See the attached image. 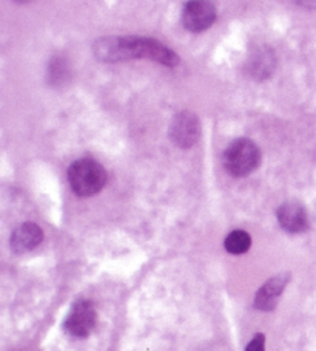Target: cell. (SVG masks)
<instances>
[{
	"instance_id": "obj_1",
	"label": "cell",
	"mask_w": 316,
	"mask_h": 351,
	"mask_svg": "<svg viewBox=\"0 0 316 351\" xmlns=\"http://www.w3.org/2000/svg\"><path fill=\"white\" fill-rule=\"evenodd\" d=\"M96 56L103 62H120L129 59H150L157 64L176 66L179 56L162 42L151 38H107L97 42Z\"/></svg>"
},
{
	"instance_id": "obj_2",
	"label": "cell",
	"mask_w": 316,
	"mask_h": 351,
	"mask_svg": "<svg viewBox=\"0 0 316 351\" xmlns=\"http://www.w3.org/2000/svg\"><path fill=\"white\" fill-rule=\"evenodd\" d=\"M68 181L77 197H91L99 193L107 184V172L97 161L82 158L70 166Z\"/></svg>"
},
{
	"instance_id": "obj_3",
	"label": "cell",
	"mask_w": 316,
	"mask_h": 351,
	"mask_svg": "<svg viewBox=\"0 0 316 351\" xmlns=\"http://www.w3.org/2000/svg\"><path fill=\"white\" fill-rule=\"evenodd\" d=\"M261 162V152L252 139H236L224 152V167L236 178L250 175L258 169Z\"/></svg>"
},
{
	"instance_id": "obj_4",
	"label": "cell",
	"mask_w": 316,
	"mask_h": 351,
	"mask_svg": "<svg viewBox=\"0 0 316 351\" xmlns=\"http://www.w3.org/2000/svg\"><path fill=\"white\" fill-rule=\"evenodd\" d=\"M216 19V8L210 0H190L182 11V23L192 33L209 29Z\"/></svg>"
},
{
	"instance_id": "obj_5",
	"label": "cell",
	"mask_w": 316,
	"mask_h": 351,
	"mask_svg": "<svg viewBox=\"0 0 316 351\" xmlns=\"http://www.w3.org/2000/svg\"><path fill=\"white\" fill-rule=\"evenodd\" d=\"M96 310L91 302L81 300L73 306L71 313L66 317L64 328L75 337H87L96 326Z\"/></svg>"
},
{
	"instance_id": "obj_6",
	"label": "cell",
	"mask_w": 316,
	"mask_h": 351,
	"mask_svg": "<svg viewBox=\"0 0 316 351\" xmlns=\"http://www.w3.org/2000/svg\"><path fill=\"white\" fill-rule=\"evenodd\" d=\"M170 138L181 149L194 146L199 138V119L192 112H181L176 114L170 127Z\"/></svg>"
},
{
	"instance_id": "obj_7",
	"label": "cell",
	"mask_w": 316,
	"mask_h": 351,
	"mask_svg": "<svg viewBox=\"0 0 316 351\" xmlns=\"http://www.w3.org/2000/svg\"><path fill=\"white\" fill-rule=\"evenodd\" d=\"M278 221L284 231L290 234L304 232L308 228L306 209L300 203H285L278 209Z\"/></svg>"
},
{
	"instance_id": "obj_8",
	"label": "cell",
	"mask_w": 316,
	"mask_h": 351,
	"mask_svg": "<svg viewBox=\"0 0 316 351\" xmlns=\"http://www.w3.org/2000/svg\"><path fill=\"white\" fill-rule=\"evenodd\" d=\"M44 240V232L36 223H23L11 235V247L17 254L29 252Z\"/></svg>"
},
{
	"instance_id": "obj_9",
	"label": "cell",
	"mask_w": 316,
	"mask_h": 351,
	"mask_svg": "<svg viewBox=\"0 0 316 351\" xmlns=\"http://www.w3.org/2000/svg\"><path fill=\"white\" fill-rule=\"evenodd\" d=\"M289 278L284 276L270 278L265 285L259 289L256 298H254V308L261 311H272L275 310L279 298L287 285Z\"/></svg>"
},
{
	"instance_id": "obj_10",
	"label": "cell",
	"mask_w": 316,
	"mask_h": 351,
	"mask_svg": "<svg viewBox=\"0 0 316 351\" xmlns=\"http://www.w3.org/2000/svg\"><path fill=\"white\" fill-rule=\"evenodd\" d=\"M252 245V237L246 231H233L227 235L226 241H224V246L226 250L233 254V256H241V254L247 252L250 250Z\"/></svg>"
},
{
	"instance_id": "obj_11",
	"label": "cell",
	"mask_w": 316,
	"mask_h": 351,
	"mask_svg": "<svg viewBox=\"0 0 316 351\" xmlns=\"http://www.w3.org/2000/svg\"><path fill=\"white\" fill-rule=\"evenodd\" d=\"M264 347H265V336L256 335L252 339V342L247 345L246 351H264Z\"/></svg>"
},
{
	"instance_id": "obj_12",
	"label": "cell",
	"mask_w": 316,
	"mask_h": 351,
	"mask_svg": "<svg viewBox=\"0 0 316 351\" xmlns=\"http://www.w3.org/2000/svg\"><path fill=\"white\" fill-rule=\"evenodd\" d=\"M16 2H19V3H28V2H31V0H16Z\"/></svg>"
}]
</instances>
